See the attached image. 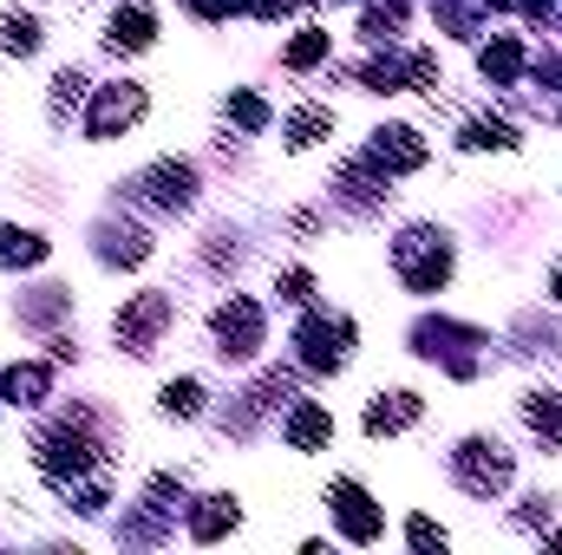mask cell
Returning <instances> with one entry per match:
<instances>
[{
    "label": "cell",
    "instance_id": "1",
    "mask_svg": "<svg viewBox=\"0 0 562 555\" xmlns=\"http://www.w3.org/2000/svg\"><path fill=\"white\" fill-rule=\"evenodd\" d=\"M105 46L112 53H150L157 46V13L150 7H119L112 26H105Z\"/></svg>",
    "mask_w": 562,
    "mask_h": 555
},
{
    "label": "cell",
    "instance_id": "2",
    "mask_svg": "<svg viewBox=\"0 0 562 555\" xmlns=\"http://www.w3.org/2000/svg\"><path fill=\"white\" fill-rule=\"evenodd\" d=\"M40 46H46V26H40L33 13H7V20H0V53H7V59H33Z\"/></svg>",
    "mask_w": 562,
    "mask_h": 555
},
{
    "label": "cell",
    "instance_id": "3",
    "mask_svg": "<svg viewBox=\"0 0 562 555\" xmlns=\"http://www.w3.org/2000/svg\"><path fill=\"white\" fill-rule=\"evenodd\" d=\"M157 412H164V418H196V412H203V386H196V380H170Z\"/></svg>",
    "mask_w": 562,
    "mask_h": 555
}]
</instances>
